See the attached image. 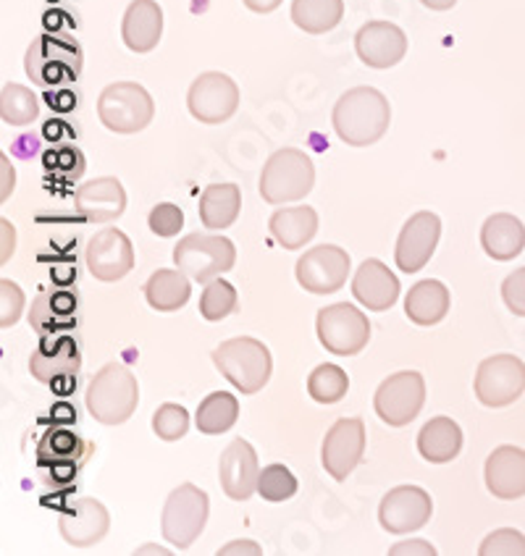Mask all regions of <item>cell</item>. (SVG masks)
Listing matches in <instances>:
<instances>
[{
	"label": "cell",
	"mask_w": 525,
	"mask_h": 556,
	"mask_svg": "<svg viewBox=\"0 0 525 556\" xmlns=\"http://www.w3.org/2000/svg\"><path fill=\"white\" fill-rule=\"evenodd\" d=\"M391 122L389 100L373 87L347 90L334 105V129L341 142L352 148H368L387 135Z\"/></svg>",
	"instance_id": "1"
},
{
	"label": "cell",
	"mask_w": 525,
	"mask_h": 556,
	"mask_svg": "<svg viewBox=\"0 0 525 556\" xmlns=\"http://www.w3.org/2000/svg\"><path fill=\"white\" fill-rule=\"evenodd\" d=\"M139 404L137 378L129 368L118 363H109L98 370V376L87 389V409L103 426H122L135 415Z\"/></svg>",
	"instance_id": "2"
},
{
	"label": "cell",
	"mask_w": 525,
	"mask_h": 556,
	"mask_svg": "<svg viewBox=\"0 0 525 556\" xmlns=\"http://www.w3.org/2000/svg\"><path fill=\"white\" fill-rule=\"evenodd\" d=\"M24 68H27V77L46 90L72 85L82 74L79 42L63 35H40L27 50Z\"/></svg>",
	"instance_id": "3"
},
{
	"label": "cell",
	"mask_w": 525,
	"mask_h": 556,
	"mask_svg": "<svg viewBox=\"0 0 525 556\" xmlns=\"http://www.w3.org/2000/svg\"><path fill=\"white\" fill-rule=\"evenodd\" d=\"M221 376L242 394H258L271 378V352L263 341L252 337L229 339L213 352Z\"/></svg>",
	"instance_id": "4"
},
{
	"label": "cell",
	"mask_w": 525,
	"mask_h": 556,
	"mask_svg": "<svg viewBox=\"0 0 525 556\" xmlns=\"http://www.w3.org/2000/svg\"><path fill=\"white\" fill-rule=\"evenodd\" d=\"M98 116L109 131L137 135L153 122L155 103L150 92L137 81H116L100 92Z\"/></svg>",
	"instance_id": "5"
},
{
	"label": "cell",
	"mask_w": 525,
	"mask_h": 556,
	"mask_svg": "<svg viewBox=\"0 0 525 556\" xmlns=\"http://www.w3.org/2000/svg\"><path fill=\"white\" fill-rule=\"evenodd\" d=\"M315 185L313 161L302 150L284 148L268 157L261 174V194L271 205L308 198Z\"/></svg>",
	"instance_id": "6"
},
{
	"label": "cell",
	"mask_w": 525,
	"mask_h": 556,
	"mask_svg": "<svg viewBox=\"0 0 525 556\" xmlns=\"http://www.w3.org/2000/svg\"><path fill=\"white\" fill-rule=\"evenodd\" d=\"M237 250L232 239L221 233H187L174 248L176 268L198 283H211L213 278L234 268Z\"/></svg>",
	"instance_id": "7"
},
{
	"label": "cell",
	"mask_w": 525,
	"mask_h": 556,
	"mask_svg": "<svg viewBox=\"0 0 525 556\" xmlns=\"http://www.w3.org/2000/svg\"><path fill=\"white\" fill-rule=\"evenodd\" d=\"M208 522V494L198 485L185 483L171 491L163 507L161 530L174 548H189L200 539Z\"/></svg>",
	"instance_id": "8"
},
{
	"label": "cell",
	"mask_w": 525,
	"mask_h": 556,
	"mask_svg": "<svg viewBox=\"0 0 525 556\" xmlns=\"http://www.w3.org/2000/svg\"><path fill=\"white\" fill-rule=\"evenodd\" d=\"M315 328H318L321 344L339 357L360 355L371 341V324L365 313L347 302L321 309Z\"/></svg>",
	"instance_id": "9"
},
{
	"label": "cell",
	"mask_w": 525,
	"mask_h": 556,
	"mask_svg": "<svg viewBox=\"0 0 525 556\" xmlns=\"http://www.w3.org/2000/svg\"><path fill=\"white\" fill-rule=\"evenodd\" d=\"M426 402V381L421 372L400 370L389 376L373 396L376 415L391 428L410 426Z\"/></svg>",
	"instance_id": "10"
},
{
	"label": "cell",
	"mask_w": 525,
	"mask_h": 556,
	"mask_svg": "<svg viewBox=\"0 0 525 556\" xmlns=\"http://www.w3.org/2000/svg\"><path fill=\"white\" fill-rule=\"evenodd\" d=\"M525 391V363L515 355H495L478 365L476 396L486 407H508Z\"/></svg>",
	"instance_id": "11"
},
{
	"label": "cell",
	"mask_w": 525,
	"mask_h": 556,
	"mask_svg": "<svg viewBox=\"0 0 525 556\" xmlns=\"http://www.w3.org/2000/svg\"><path fill=\"white\" fill-rule=\"evenodd\" d=\"M187 105L200 124H224L239 109V87L226 74L205 72L189 87Z\"/></svg>",
	"instance_id": "12"
},
{
	"label": "cell",
	"mask_w": 525,
	"mask_h": 556,
	"mask_svg": "<svg viewBox=\"0 0 525 556\" xmlns=\"http://www.w3.org/2000/svg\"><path fill=\"white\" fill-rule=\"evenodd\" d=\"M350 276V255L337 244H321L297 261V281L310 294L339 292Z\"/></svg>",
	"instance_id": "13"
},
{
	"label": "cell",
	"mask_w": 525,
	"mask_h": 556,
	"mask_svg": "<svg viewBox=\"0 0 525 556\" xmlns=\"http://www.w3.org/2000/svg\"><path fill=\"white\" fill-rule=\"evenodd\" d=\"M365 452V426L360 417H345L328 428L324 446H321V463L334 480H347L360 465Z\"/></svg>",
	"instance_id": "14"
},
{
	"label": "cell",
	"mask_w": 525,
	"mask_h": 556,
	"mask_svg": "<svg viewBox=\"0 0 525 556\" xmlns=\"http://www.w3.org/2000/svg\"><path fill=\"white\" fill-rule=\"evenodd\" d=\"M82 357L77 341L66 333L61 337H53V333H46L29 357V370L32 376L40 383H48V387H55V383L77 381Z\"/></svg>",
	"instance_id": "15"
},
{
	"label": "cell",
	"mask_w": 525,
	"mask_h": 556,
	"mask_svg": "<svg viewBox=\"0 0 525 556\" xmlns=\"http://www.w3.org/2000/svg\"><path fill=\"white\" fill-rule=\"evenodd\" d=\"M432 511L434 502L426 491L417 485H400L384 496L382 507H378V522L387 533H413L432 520Z\"/></svg>",
	"instance_id": "16"
},
{
	"label": "cell",
	"mask_w": 525,
	"mask_h": 556,
	"mask_svg": "<svg viewBox=\"0 0 525 556\" xmlns=\"http://www.w3.org/2000/svg\"><path fill=\"white\" fill-rule=\"evenodd\" d=\"M441 237V220L432 211L415 213L408 224L402 226L400 239H397L395 261L397 268L404 274H417L421 268H426V263L432 261L436 244Z\"/></svg>",
	"instance_id": "17"
},
{
	"label": "cell",
	"mask_w": 525,
	"mask_h": 556,
	"mask_svg": "<svg viewBox=\"0 0 525 556\" xmlns=\"http://www.w3.org/2000/svg\"><path fill=\"white\" fill-rule=\"evenodd\" d=\"M87 268L98 281L113 283L135 268V248L118 229L98 231L87 244Z\"/></svg>",
	"instance_id": "18"
},
{
	"label": "cell",
	"mask_w": 525,
	"mask_h": 556,
	"mask_svg": "<svg viewBox=\"0 0 525 556\" xmlns=\"http://www.w3.org/2000/svg\"><path fill=\"white\" fill-rule=\"evenodd\" d=\"M218 478L224 494L234 502H248L258 491V478H261V467H258V454L250 441L234 439L224 448L218 463Z\"/></svg>",
	"instance_id": "19"
},
{
	"label": "cell",
	"mask_w": 525,
	"mask_h": 556,
	"mask_svg": "<svg viewBox=\"0 0 525 556\" xmlns=\"http://www.w3.org/2000/svg\"><path fill=\"white\" fill-rule=\"evenodd\" d=\"M59 528L68 546L87 548L105 539L111 528V515L98 498H77L61 515Z\"/></svg>",
	"instance_id": "20"
},
{
	"label": "cell",
	"mask_w": 525,
	"mask_h": 556,
	"mask_svg": "<svg viewBox=\"0 0 525 556\" xmlns=\"http://www.w3.org/2000/svg\"><path fill=\"white\" fill-rule=\"evenodd\" d=\"M355 50L365 66L391 68L408 53V37H404V31L397 24L371 22L358 31Z\"/></svg>",
	"instance_id": "21"
},
{
	"label": "cell",
	"mask_w": 525,
	"mask_h": 556,
	"mask_svg": "<svg viewBox=\"0 0 525 556\" xmlns=\"http://www.w3.org/2000/svg\"><path fill=\"white\" fill-rule=\"evenodd\" d=\"M77 213L90 224H109L124 216L126 211V192L122 181L113 176H103V179H92L77 189L74 198Z\"/></svg>",
	"instance_id": "22"
},
{
	"label": "cell",
	"mask_w": 525,
	"mask_h": 556,
	"mask_svg": "<svg viewBox=\"0 0 525 556\" xmlns=\"http://www.w3.org/2000/svg\"><path fill=\"white\" fill-rule=\"evenodd\" d=\"M486 489L502 502L525 496V452L517 446H499L486 459Z\"/></svg>",
	"instance_id": "23"
},
{
	"label": "cell",
	"mask_w": 525,
	"mask_h": 556,
	"mask_svg": "<svg viewBox=\"0 0 525 556\" xmlns=\"http://www.w3.org/2000/svg\"><path fill=\"white\" fill-rule=\"evenodd\" d=\"M352 294L360 305H365L373 313H384L400 300V281L391 270L376 257L365 261L352 278Z\"/></svg>",
	"instance_id": "24"
},
{
	"label": "cell",
	"mask_w": 525,
	"mask_h": 556,
	"mask_svg": "<svg viewBox=\"0 0 525 556\" xmlns=\"http://www.w3.org/2000/svg\"><path fill=\"white\" fill-rule=\"evenodd\" d=\"M92 452L90 444L79 439L77 433L63 431V428H53L40 439L37 446V463L40 467H50L53 476H72L79 470V465L85 463L87 454Z\"/></svg>",
	"instance_id": "25"
},
{
	"label": "cell",
	"mask_w": 525,
	"mask_h": 556,
	"mask_svg": "<svg viewBox=\"0 0 525 556\" xmlns=\"http://www.w3.org/2000/svg\"><path fill=\"white\" fill-rule=\"evenodd\" d=\"M163 35V11L155 0H132L126 9L122 37L124 46L135 53H150Z\"/></svg>",
	"instance_id": "26"
},
{
	"label": "cell",
	"mask_w": 525,
	"mask_h": 556,
	"mask_svg": "<svg viewBox=\"0 0 525 556\" xmlns=\"http://www.w3.org/2000/svg\"><path fill=\"white\" fill-rule=\"evenodd\" d=\"M77 294L66 289H46L32 305V326L46 333H63L77 326Z\"/></svg>",
	"instance_id": "27"
},
{
	"label": "cell",
	"mask_w": 525,
	"mask_h": 556,
	"mask_svg": "<svg viewBox=\"0 0 525 556\" xmlns=\"http://www.w3.org/2000/svg\"><path fill=\"white\" fill-rule=\"evenodd\" d=\"M480 248L495 261H512L525 248V226L510 213H495L480 229Z\"/></svg>",
	"instance_id": "28"
},
{
	"label": "cell",
	"mask_w": 525,
	"mask_h": 556,
	"mask_svg": "<svg viewBox=\"0 0 525 556\" xmlns=\"http://www.w3.org/2000/svg\"><path fill=\"white\" fill-rule=\"evenodd\" d=\"M463 448V431L452 417H434L417 433V452L432 465L452 463Z\"/></svg>",
	"instance_id": "29"
},
{
	"label": "cell",
	"mask_w": 525,
	"mask_h": 556,
	"mask_svg": "<svg viewBox=\"0 0 525 556\" xmlns=\"http://www.w3.org/2000/svg\"><path fill=\"white\" fill-rule=\"evenodd\" d=\"M268 229L284 250H300L318 233V213L308 205L282 207L271 216Z\"/></svg>",
	"instance_id": "30"
},
{
	"label": "cell",
	"mask_w": 525,
	"mask_h": 556,
	"mask_svg": "<svg viewBox=\"0 0 525 556\" xmlns=\"http://www.w3.org/2000/svg\"><path fill=\"white\" fill-rule=\"evenodd\" d=\"M449 313V292L441 281H417L404 300V315L417 326H436Z\"/></svg>",
	"instance_id": "31"
},
{
	"label": "cell",
	"mask_w": 525,
	"mask_h": 556,
	"mask_svg": "<svg viewBox=\"0 0 525 556\" xmlns=\"http://www.w3.org/2000/svg\"><path fill=\"white\" fill-rule=\"evenodd\" d=\"M242 211V192L237 185H211L200 198V220L205 229H229Z\"/></svg>",
	"instance_id": "32"
},
{
	"label": "cell",
	"mask_w": 525,
	"mask_h": 556,
	"mask_svg": "<svg viewBox=\"0 0 525 556\" xmlns=\"http://www.w3.org/2000/svg\"><path fill=\"white\" fill-rule=\"evenodd\" d=\"M189 294H192V287H189V276L185 270L161 268L145 283L148 305L158 309V313H174V309L185 307L189 302Z\"/></svg>",
	"instance_id": "33"
},
{
	"label": "cell",
	"mask_w": 525,
	"mask_h": 556,
	"mask_svg": "<svg viewBox=\"0 0 525 556\" xmlns=\"http://www.w3.org/2000/svg\"><path fill=\"white\" fill-rule=\"evenodd\" d=\"M345 16V0H295L292 22L308 35L332 31Z\"/></svg>",
	"instance_id": "34"
},
{
	"label": "cell",
	"mask_w": 525,
	"mask_h": 556,
	"mask_svg": "<svg viewBox=\"0 0 525 556\" xmlns=\"http://www.w3.org/2000/svg\"><path fill=\"white\" fill-rule=\"evenodd\" d=\"M237 417H239L237 396L229 394V391H213V394H208L205 400L200 402L195 422H198L200 433L221 435L229 431L234 422H237Z\"/></svg>",
	"instance_id": "35"
},
{
	"label": "cell",
	"mask_w": 525,
	"mask_h": 556,
	"mask_svg": "<svg viewBox=\"0 0 525 556\" xmlns=\"http://www.w3.org/2000/svg\"><path fill=\"white\" fill-rule=\"evenodd\" d=\"M40 113V103H37V94L29 87L22 85H5L0 92V116L5 124L11 126H27L37 118Z\"/></svg>",
	"instance_id": "36"
},
{
	"label": "cell",
	"mask_w": 525,
	"mask_h": 556,
	"mask_svg": "<svg viewBox=\"0 0 525 556\" xmlns=\"http://www.w3.org/2000/svg\"><path fill=\"white\" fill-rule=\"evenodd\" d=\"M347 389H350V378L339 365L332 363L318 365L308 378V394L318 404L339 402L341 396H347Z\"/></svg>",
	"instance_id": "37"
},
{
	"label": "cell",
	"mask_w": 525,
	"mask_h": 556,
	"mask_svg": "<svg viewBox=\"0 0 525 556\" xmlns=\"http://www.w3.org/2000/svg\"><path fill=\"white\" fill-rule=\"evenodd\" d=\"M237 309V289L224 278H213L200 296V315L205 320H224Z\"/></svg>",
	"instance_id": "38"
},
{
	"label": "cell",
	"mask_w": 525,
	"mask_h": 556,
	"mask_svg": "<svg viewBox=\"0 0 525 556\" xmlns=\"http://www.w3.org/2000/svg\"><path fill=\"white\" fill-rule=\"evenodd\" d=\"M258 494H261L265 502H287L297 494V478L292 470L284 465H268L261 470V478H258Z\"/></svg>",
	"instance_id": "39"
},
{
	"label": "cell",
	"mask_w": 525,
	"mask_h": 556,
	"mask_svg": "<svg viewBox=\"0 0 525 556\" xmlns=\"http://www.w3.org/2000/svg\"><path fill=\"white\" fill-rule=\"evenodd\" d=\"M153 431L163 441H179L189 431V415L182 404H161L153 415Z\"/></svg>",
	"instance_id": "40"
},
{
	"label": "cell",
	"mask_w": 525,
	"mask_h": 556,
	"mask_svg": "<svg viewBox=\"0 0 525 556\" xmlns=\"http://www.w3.org/2000/svg\"><path fill=\"white\" fill-rule=\"evenodd\" d=\"M480 556H525V535L512 528L495 530L478 548Z\"/></svg>",
	"instance_id": "41"
},
{
	"label": "cell",
	"mask_w": 525,
	"mask_h": 556,
	"mask_svg": "<svg viewBox=\"0 0 525 556\" xmlns=\"http://www.w3.org/2000/svg\"><path fill=\"white\" fill-rule=\"evenodd\" d=\"M148 224L155 237H176V233L182 231V226H185V213H182V207L171 205V202H161V205H155L153 211H150Z\"/></svg>",
	"instance_id": "42"
},
{
	"label": "cell",
	"mask_w": 525,
	"mask_h": 556,
	"mask_svg": "<svg viewBox=\"0 0 525 556\" xmlns=\"http://www.w3.org/2000/svg\"><path fill=\"white\" fill-rule=\"evenodd\" d=\"M22 309H24L22 289H18L14 281H9V278H3V281H0V326L3 328L14 326L16 320L22 318Z\"/></svg>",
	"instance_id": "43"
},
{
	"label": "cell",
	"mask_w": 525,
	"mask_h": 556,
	"mask_svg": "<svg viewBox=\"0 0 525 556\" xmlns=\"http://www.w3.org/2000/svg\"><path fill=\"white\" fill-rule=\"evenodd\" d=\"M502 296L504 305L510 307V313H515L517 318H525V268H517L515 274L504 278Z\"/></svg>",
	"instance_id": "44"
},
{
	"label": "cell",
	"mask_w": 525,
	"mask_h": 556,
	"mask_svg": "<svg viewBox=\"0 0 525 556\" xmlns=\"http://www.w3.org/2000/svg\"><path fill=\"white\" fill-rule=\"evenodd\" d=\"M46 163H48V168L66 170V174L74 176V179H77L82 170H85V157H82L79 150H74V148H63L61 153H55V155L48 153Z\"/></svg>",
	"instance_id": "45"
},
{
	"label": "cell",
	"mask_w": 525,
	"mask_h": 556,
	"mask_svg": "<svg viewBox=\"0 0 525 556\" xmlns=\"http://www.w3.org/2000/svg\"><path fill=\"white\" fill-rule=\"evenodd\" d=\"M389 554H391V556H404V554H426V556H434L436 548H434L428 541L415 539V541H402V543H397V546H391Z\"/></svg>",
	"instance_id": "46"
},
{
	"label": "cell",
	"mask_w": 525,
	"mask_h": 556,
	"mask_svg": "<svg viewBox=\"0 0 525 556\" xmlns=\"http://www.w3.org/2000/svg\"><path fill=\"white\" fill-rule=\"evenodd\" d=\"M0 229H3V252H0V263H9V257L14 255V244H16V233L14 226L9 220H0Z\"/></svg>",
	"instance_id": "47"
},
{
	"label": "cell",
	"mask_w": 525,
	"mask_h": 556,
	"mask_svg": "<svg viewBox=\"0 0 525 556\" xmlns=\"http://www.w3.org/2000/svg\"><path fill=\"white\" fill-rule=\"evenodd\" d=\"M221 556H232V554H250V556H261V546H255L252 541H232L229 546L218 548Z\"/></svg>",
	"instance_id": "48"
},
{
	"label": "cell",
	"mask_w": 525,
	"mask_h": 556,
	"mask_svg": "<svg viewBox=\"0 0 525 556\" xmlns=\"http://www.w3.org/2000/svg\"><path fill=\"white\" fill-rule=\"evenodd\" d=\"M0 166H3V189H0V200H9V194L14 192V168L9 166V157L0 155Z\"/></svg>",
	"instance_id": "49"
},
{
	"label": "cell",
	"mask_w": 525,
	"mask_h": 556,
	"mask_svg": "<svg viewBox=\"0 0 525 556\" xmlns=\"http://www.w3.org/2000/svg\"><path fill=\"white\" fill-rule=\"evenodd\" d=\"M48 100H50V105L59 111H72L74 105H77V98H72V92L68 90H63L61 94H48Z\"/></svg>",
	"instance_id": "50"
},
{
	"label": "cell",
	"mask_w": 525,
	"mask_h": 556,
	"mask_svg": "<svg viewBox=\"0 0 525 556\" xmlns=\"http://www.w3.org/2000/svg\"><path fill=\"white\" fill-rule=\"evenodd\" d=\"M245 5L250 11H255V14H271V11H276L282 5V0H245Z\"/></svg>",
	"instance_id": "51"
},
{
	"label": "cell",
	"mask_w": 525,
	"mask_h": 556,
	"mask_svg": "<svg viewBox=\"0 0 525 556\" xmlns=\"http://www.w3.org/2000/svg\"><path fill=\"white\" fill-rule=\"evenodd\" d=\"M421 3L432 11H449L458 0H421Z\"/></svg>",
	"instance_id": "52"
}]
</instances>
